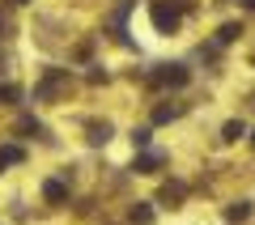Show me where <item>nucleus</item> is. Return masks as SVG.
Returning <instances> with one entry per match:
<instances>
[{
  "mask_svg": "<svg viewBox=\"0 0 255 225\" xmlns=\"http://www.w3.org/2000/svg\"><path fill=\"white\" fill-rule=\"evenodd\" d=\"M183 81H187V68L183 64H162L153 72V85H183Z\"/></svg>",
  "mask_w": 255,
  "mask_h": 225,
  "instance_id": "1",
  "label": "nucleus"
},
{
  "mask_svg": "<svg viewBox=\"0 0 255 225\" xmlns=\"http://www.w3.org/2000/svg\"><path fill=\"white\" fill-rule=\"evenodd\" d=\"M153 26H157V30H174V26H179V13L166 9L162 0H153Z\"/></svg>",
  "mask_w": 255,
  "mask_h": 225,
  "instance_id": "2",
  "label": "nucleus"
},
{
  "mask_svg": "<svg viewBox=\"0 0 255 225\" xmlns=\"http://www.w3.org/2000/svg\"><path fill=\"white\" fill-rule=\"evenodd\" d=\"M64 81H68V72L51 68V72H47V77H43V85H38V94H34V98H47V94H55V90H60Z\"/></svg>",
  "mask_w": 255,
  "mask_h": 225,
  "instance_id": "3",
  "label": "nucleus"
},
{
  "mask_svg": "<svg viewBox=\"0 0 255 225\" xmlns=\"http://www.w3.org/2000/svg\"><path fill=\"white\" fill-rule=\"evenodd\" d=\"M43 196L51 200V204H64V200H68V187H64L60 179H47V183H43Z\"/></svg>",
  "mask_w": 255,
  "mask_h": 225,
  "instance_id": "4",
  "label": "nucleus"
},
{
  "mask_svg": "<svg viewBox=\"0 0 255 225\" xmlns=\"http://www.w3.org/2000/svg\"><path fill=\"white\" fill-rule=\"evenodd\" d=\"M21 157L26 153H21L17 144H4V149H0V166H13V162H21Z\"/></svg>",
  "mask_w": 255,
  "mask_h": 225,
  "instance_id": "5",
  "label": "nucleus"
},
{
  "mask_svg": "<svg viewBox=\"0 0 255 225\" xmlns=\"http://www.w3.org/2000/svg\"><path fill=\"white\" fill-rule=\"evenodd\" d=\"M247 213H251V208H247V200H238V204H230V208H226V217H230V221H243Z\"/></svg>",
  "mask_w": 255,
  "mask_h": 225,
  "instance_id": "6",
  "label": "nucleus"
},
{
  "mask_svg": "<svg viewBox=\"0 0 255 225\" xmlns=\"http://www.w3.org/2000/svg\"><path fill=\"white\" fill-rule=\"evenodd\" d=\"M157 162H162V153H145V157L136 162V170H140V174H149V170H153Z\"/></svg>",
  "mask_w": 255,
  "mask_h": 225,
  "instance_id": "7",
  "label": "nucleus"
},
{
  "mask_svg": "<svg viewBox=\"0 0 255 225\" xmlns=\"http://www.w3.org/2000/svg\"><path fill=\"white\" fill-rule=\"evenodd\" d=\"M238 34H243V30H238V26H234V21H230V26H221V34H217V38H221V43H234V38H238Z\"/></svg>",
  "mask_w": 255,
  "mask_h": 225,
  "instance_id": "8",
  "label": "nucleus"
},
{
  "mask_svg": "<svg viewBox=\"0 0 255 225\" xmlns=\"http://www.w3.org/2000/svg\"><path fill=\"white\" fill-rule=\"evenodd\" d=\"M174 115H179V107H157L153 119H157V123H166V119H174Z\"/></svg>",
  "mask_w": 255,
  "mask_h": 225,
  "instance_id": "9",
  "label": "nucleus"
},
{
  "mask_svg": "<svg viewBox=\"0 0 255 225\" xmlns=\"http://www.w3.org/2000/svg\"><path fill=\"white\" fill-rule=\"evenodd\" d=\"M149 217H153V208H145V204H140V208H132V221H140V225H145Z\"/></svg>",
  "mask_w": 255,
  "mask_h": 225,
  "instance_id": "10",
  "label": "nucleus"
},
{
  "mask_svg": "<svg viewBox=\"0 0 255 225\" xmlns=\"http://www.w3.org/2000/svg\"><path fill=\"white\" fill-rule=\"evenodd\" d=\"M90 132H94V136H90V140H94V144H102V140H107V136H111V127H107V123H102V127H90Z\"/></svg>",
  "mask_w": 255,
  "mask_h": 225,
  "instance_id": "11",
  "label": "nucleus"
},
{
  "mask_svg": "<svg viewBox=\"0 0 255 225\" xmlns=\"http://www.w3.org/2000/svg\"><path fill=\"white\" fill-rule=\"evenodd\" d=\"M243 132H247L243 123H226V140H238V136H243Z\"/></svg>",
  "mask_w": 255,
  "mask_h": 225,
  "instance_id": "12",
  "label": "nucleus"
},
{
  "mask_svg": "<svg viewBox=\"0 0 255 225\" xmlns=\"http://www.w3.org/2000/svg\"><path fill=\"white\" fill-rule=\"evenodd\" d=\"M247 4H251V9H255V0H247Z\"/></svg>",
  "mask_w": 255,
  "mask_h": 225,
  "instance_id": "13",
  "label": "nucleus"
},
{
  "mask_svg": "<svg viewBox=\"0 0 255 225\" xmlns=\"http://www.w3.org/2000/svg\"><path fill=\"white\" fill-rule=\"evenodd\" d=\"M17 4H30V0H17Z\"/></svg>",
  "mask_w": 255,
  "mask_h": 225,
  "instance_id": "14",
  "label": "nucleus"
}]
</instances>
